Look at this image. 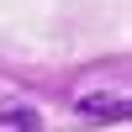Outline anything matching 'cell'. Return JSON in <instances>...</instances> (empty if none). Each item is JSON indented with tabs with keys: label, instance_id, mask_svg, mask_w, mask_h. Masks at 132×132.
Returning <instances> with one entry per match:
<instances>
[{
	"label": "cell",
	"instance_id": "6da1fadb",
	"mask_svg": "<svg viewBox=\"0 0 132 132\" xmlns=\"http://www.w3.org/2000/svg\"><path fill=\"white\" fill-rule=\"evenodd\" d=\"M79 111H90V116H122L127 106H122V101H111V95H85Z\"/></svg>",
	"mask_w": 132,
	"mask_h": 132
}]
</instances>
